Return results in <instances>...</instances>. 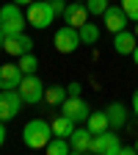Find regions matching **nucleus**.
Returning a JSON list of instances; mask_svg holds the SVG:
<instances>
[{
    "label": "nucleus",
    "instance_id": "nucleus-1",
    "mask_svg": "<svg viewBox=\"0 0 138 155\" xmlns=\"http://www.w3.org/2000/svg\"><path fill=\"white\" fill-rule=\"evenodd\" d=\"M53 139V125L44 119H30L22 127V144L28 150H44Z\"/></svg>",
    "mask_w": 138,
    "mask_h": 155
},
{
    "label": "nucleus",
    "instance_id": "nucleus-2",
    "mask_svg": "<svg viewBox=\"0 0 138 155\" xmlns=\"http://www.w3.org/2000/svg\"><path fill=\"white\" fill-rule=\"evenodd\" d=\"M25 22H28V17H25L22 6H19V3H14V0L0 8V31H3L6 36L25 33Z\"/></svg>",
    "mask_w": 138,
    "mask_h": 155
},
{
    "label": "nucleus",
    "instance_id": "nucleus-3",
    "mask_svg": "<svg viewBox=\"0 0 138 155\" xmlns=\"http://www.w3.org/2000/svg\"><path fill=\"white\" fill-rule=\"evenodd\" d=\"M25 17H28V22H30L36 31H44V28L53 25V19H55V8H53L50 0H36V3L28 6Z\"/></svg>",
    "mask_w": 138,
    "mask_h": 155
},
{
    "label": "nucleus",
    "instance_id": "nucleus-4",
    "mask_svg": "<svg viewBox=\"0 0 138 155\" xmlns=\"http://www.w3.org/2000/svg\"><path fill=\"white\" fill-rule=\"evenodd\" d=\"M44 83H42V78H39L36 72L33 75H25L22 78V83H19V97H22V103L28 105H39V103H44Z\"/></svg>",
    "mask_w": 138,
    "mask_h": 155
},
{
    "label": "nucleus",
    "instance_id": "nucleus-5",
    "mask_svg": "<svg viewBox=\"0 0 138 155\" xmlns=\"http://www.w3.org/2000/svg\"><path fill=\"white\" fill-rule=\"evenodd\" d=\"M53 45H55V50H58V53L69 55V53H75L77 47L83 45V42H80V31H77V28H72V25H61V28L55 31Z\"/></svg>",
    "mask_w": 138,
    "mask_h": 155
},
{
    "label": "nucleus",
    "instance_id": "nucleus-6",
    "mask_svg": "<svg viewBox=\"0 0 138 155\" xmlns=\"http://www.w3.org/2000/svg\"><path fill=\"white\" fill-rule=\"evenodd\" d=\"M91 152L97 155H122V139L116 136V130H105V133H97L94 141H91Z\"/></svg>",
    "mask_w": 138,
    "mask_h": 155
},
{
    "label": "nucleus",
    "instance_id": "nucleus-7",
    "mask_svg": "<svg viewBox=\"0 0 138 155\" xmlns=\"http://www.w3.org/2000/svg\"><path fill=\"white\" fill-rule=\"evenodd\" d=\"M22 105L25 103H22V97H19L17 89H0V119L3 122H11Z\"/></svg>",
    "mask_w": 138,
    "mask_h": 155
},
{
    "label": "nucleus",
    "instance_id": "nucleus-8",
    "mask_svg": "<svg viewBox=\"0 0 138 155\" xmlns=\"http://www.w3.org/2000/svg\"><path fill=\"white\" fill-rule=\"evenodd\" d=\"M61 114L72 116L75 122H86V119H88V114H91V105L83 100L80 94H69L66 100L61 103Z\"/></svg>",
    "mask_w": 138,
    "mask_h": 155
},
{
    "label": "nucleus",
    "instance_id": "nucleus-9",
    "mask_svg": "<svg viewBox=\"0 0 138 155\" xmlns=\"http://www.w3.org/2000/svg\"><path fill=\"white\" fill-rule=\"evenodd\" d=\"M102 22H105V28L111 33H119V31H124L130 25V17L124 14L122 6H108V11L102 14Z\"/></svg>",
    "mask_w": 138,
    "mask_h": 155
},
{
    "label": "nucleus",
    "instance_id": "nucleus-10",
    "mask_svg": "<svg viewBox=\"0 0 138 155\" xmlns=\"http://www.w3.org/2000/svg\"><path fill=\"white\" fill-rule=\"evenodd\" d=\"M3 50L8 55H25V53H33V42H30V36L28 33H14V36H6V45Z\"/></svg>",
    "mask_w": 138,
    "mask_h": 155
},
{
    "label": "nucleus",
    "instance_id": "nucleus-11",
    "mask_svg": "<svg viewBox=\"0 0 138 155\" xmlns=\"http://www.w3.org/2000/svg\"><path fill=\"white\" fill-rule=\"evenodd\" d=\"M88 8H86V3H66V11H64V22L66 25H72V28H83L86 22H88Z\"/></svg>",
    "mask_w": 138,
    "mask_h": 155
},
{
    "label": "nucleus",
    "instance_id": "nucleus-12",
    "mask_svg": "<svg viewBox=\"0 0 138 155\" xmlns=\"http://www.w3.org/2000/svg\"><path fill=\"white\" fill-rule=\"evenodd\" d=\"M91 141H94V133H91L88 127H75L72 136H69V144H72V152H75V155L91 152Z\"/></svg>",
    "mask_w": 138,
    "mask_h": 155
},
{
    "label": "nucleus",
    "instance_id": "nucleus-13",
    "mask_svg": "<svg viewBox=\"0 0 138 155\" xmlns=\"http://www.w3.org/2000/svg\"><path fill=\"white\" fill-rule=\"evenodd\" d=\"M25 72L19 69V64H3L0 67V89H19Z\"/></svg>",
    "mask_w": 138,
    "mask_h": 155
},
{
    "label": "nucleus",
    "instance_id": "nucleus-14",
    "mask_svg": "<svg viewBox=\"0 0 138 155\" xmlns=\"http://www.w3.org/2000/svg\"><path fill=\"white\" fill-rule=\"evenodd\" d=\"M135 45H138V36L133 33V31H119V33H113V50L119 53V55H133V50H135Z\"/></svg>",
    "mask_w": 138,
    "mask_h": 155
},
{
    "label": "nucleus",
    "instance_id": "nucleus-15",
    "mask_svg": "<svg viewBox=\"0 0 138 155\" xmlns=\"http://www.w3.org/2000/svg\"><path fill=\"white\" fill-rule=\"evenodd\" d=\"M86 127L97 136V133H105L111 130V119H108V111H91L88 119H86Z\"/></svg>",
    "mask_w": 138,
    "mask_h": 155
},
{
    "label": "nucleus",
    "instance_id": "nucleus-16",
    "mask_svg": "<svg viewBox=\"0 0 138 155\" xmlns=\"http://www.w3.org/2000/svg\"><path fill=\"white\" fill-rule=\"evenodd\" d=\"M105 111H108V119H111L113 130H122L127 125V108H124V103H111Z\"/></svg>",
    "mask_w": 138,
    "mask_h": 155
},
{
    "label": "nucleus",
    "instance_id": "nucleus-17",
    "mask_svg": "<svg viewBox=\"0 0 138 155\" xmlns=\"http://www.w3.org/2000/svg\"><path fill=\"white\" fill-rule=\"evenodd\" d=\"M50 125H53V136H64V139H69V136H72V130L77 127V122L72 119V116H66V114L55 116Z\"/></svg>",
    "mask_w": 138,
    "mask_h": 155
},
{
    "label": "nucleus",
    "instance_id": "nucleus-18",
    "mask_svg": "<svg viewBox=\"0 0 138 155\" xmlns=\"http://www.w3.org/2000/svg\"><path fill=\"white\" fill-rule=\"evenodd\" d=\"M50 155H69L72 152V144H69V139H64V136H53L50 139V144L44 147Z\"/></svg>",
    "mask_w": 138,
    "mask_h": 155
},
{
    "label": "nucleus",
    "instance_id": "nucleus-19",
    "mask_svg": "<svg viewBox=\"0 0 138 155\" xmlns=\"http://www.w3.org/2000/svg\"><path fill=\"white\" fill-rule=\"evenodd\" d=\"M66 97H69V91L64 86H50V89H44V103H50V105H61Z\"/></svg>",
    "mask_w": 138,
    "mask_h": 155
},
{
    "label": "nucleus",
    "instance_id": "nucleus-20",
    "mask_svg": "<svg viewBox=\"0 0 138 155\" xmlns=\"http://www.w3.org/2000/svg\"><path fill=\"white\" fill-rule=\"evenodd\" d=\"M77 31H80V42L83 45H97V42H100V25H91V22H86L83 28H77Z\"/></svg>",
    "mask_w": 138,
    "mask_h": 155
},
{
    "label": "nucleus",
    "instance_id": "nucleus-21",
    "mask_svg": "<svg viewBox=\"0 0 138 155\" xmlns=\"http://www.w3.org/2000/svg\"><path fill=\"white\" fill-rule=\"evenodd\" d=\"M17 64H19V69H22L25 75H33V72L39 69V58H36L33 53H25V55H19Z\"/></svg>",
    "mask_w": 138,
    "mask_h": 155
},
{
    "label": "nucleus",
    "instance_id": "nucleus-22",
    "mask_svg": "<svg viewBox=\"0 0 138 155\" xmlns=\"http://www.w3.org/2000/svg\"><path fill=\"white\" fill-rule=\"evenodd\" d=\"M108 0H86V8H88V14L91 17H102L105 11H108Z\"/></svg>",
    "mask_w": 138,
    "mask_h": 155
},
{
    "label": "nucleus",
    "instance_id": "nucleus-23",
    "mask_svg": "<svg viewBox=\"0 0 138 155\" xmlns=\"http://www.w3.org/2000/svg\"><path fill=\"white\" fill-rule=\"evenodd\" d=\"M122 8L130 17V22H138V0H122Z\"/></svg>",
    "mask_w": 138,
    "mask_h": 155
},
{
    "label": "nucleus",
    "instance_id": "nucleus-24",
    "mask_svg": "<svg viewBox=\"0 0 138 155\" xmlns=\"http://www.w3.org/2000/svg\"><path fill=\"white\" fill-rule=\"evenodd\" d=\"M50 3L55 8V17H64V11H66V3H64V0H50Z\"/></svg>",
    "mask_w": 138,
    "mask_h": 155
},
{
    "label": "nucleus",
    "instance_id": "nucleus-25",
    "mask_svg": "<svg viewBox=\"0 0 138 155\" xmlns=\"http://www.w3.org/2000/svg\"><path fill=\"white\" fill-rule=\"evenodd\" d=\"M66 91H69V94H80V91H83V86L75 81V83H69V86H66Z\"/></svg>",
    "mask_w": 138,
    "mask_h": 155
},
{
    "label": "nucleus",
    "instance_id": "nucleus-26",
    "mask_svg": "<svg viewBox=\"0 0 138 155\" xmlns=\"http://www.w3.org/2000/svg\"><path fill=\"white\" fill-rule=\"evenodd\" d=\"M3 141H6V122L0 119V147H3Z\"/></svg>",
    "mask_w": 138,
    "mask_h": 155
},
{
    "label": "nucleus",
    "instance_id": "nucleus-27",
    "mask_svg": "<svg viewBox=\"0 0 138 155\" xmlns=\"http://www.w3.org/2000/svg\"><path fill=\"white\" fill-rule=\"evenodd\" d=\"M133 114H135V116H138V89H135V91H133Z\"/></svg>",
    "mask_w": 138,
    "mask_h": 155
},
{
    "label": "nucleus",
    "instance_id": "nucleus-28",
    "mask_svg": "<svg viewBox=\"0 0 138 155\" xmlns=\"http://www.w3.org/2000/svg\"><path fill=\"white\" fill-rule=\"evenodd\" d=\"M122 155H135V144H133V147H124V144H122Z\"/></svg>",
    "mask_w": 138,
    "mask_h": 155
},
{
    "label": "nucleus",
    "instance_id": "nucleus-29",
    "mask_svg": "<svg viewBox=\"0 0 138 155\" xmlns=\"http://www.w3.org/2000/svg\"><path fill=\"white\" fill-rule=\"evenodd\" d=\"M14 3H19V6H30V3H36V0H14Z\"/></svg>",
    "mask_w": 138,
    "mask_h": 155
},
{
    "label": "nucleus",
    "instance_id": "nucleus-30",
    "mask_svg": "<svg viewBox=\"0 0 138 155\" xmlns=\"http://www.w3.org/2000/svg\"><path fill=\"white\" fill-rule=\"evenodd\" d=\"M133 61H135V67H138V45H135V50H133Z\"/></svg>",
    "mask_w": 138,
    "mask_h": 155
},
{
    "label": "nucleus",
    "instance_id": "nucleus-31",
    "mask_svg": "<svg viewBox=\"0 0 138 155\" xmlns=\"http://www.w3.org/2000/svg\"><path fill=\"white\" fill-rule=\"evenodd\" d=\"M3 45H6V33L0 31V50H3Z\"/></svg>",
    "mask_w": 138,
    "mask_h": 155
},
{
    "label": "nucleus",
    "instance_id": "nucleus-32",
    "mask_svg": "<svg viewBox=\"0 0 138 155\" xmlns=\"http://www.w3.org/2000/svg\"><path fill=\"white\" fill-rule=\"evenodd\" d=\"M133 33H135V36H138V22H135V31H133Z\"/></svg>",
    "mask_w": 138,
    "mask_h": 155
},
{
    "label": "nucleus",
    "instance_id": "nucleus-33",
    "mask_svg": "<svg viewBox=\"0 0 138 155\" xmlns=\"http://www.w3.org/2000/svg\"><path fill=\"white\" fill-rule=\"evenodd\" d=\"M135 152H138V139H135Z\"/></svg>",
    "mask_w": 138,
    "mask_h": 155
},
{
    "label": "nucleus",
    "instance_id": "nucleus-34",
    "mask_svg": "<svg viewBox=\"0 0 138 155\" xmlns=\"http://www.w3.org/2000/svg\"><path fill=\"white\" fill-rule=\"evenodd\" d=\"M77 3H86V0H77Z\"/></svg>",
    "mask_w": 138,
    "mask_h": 155
}]
</instances>
